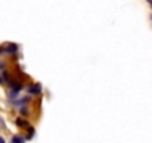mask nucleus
I'll use <instances>...</instances> for the list:
<instances>
[{"label":"nucleus","instance_id":"20e7f679","mask_svg":"<svg viewBox=\"0 0 152 143\" xmlns=\"http://www.w3.org/2000/svg\"><path fill=\"white\" fill-rule=\"evenodd\" d=\"M11 143H26V137L21 134H14L11 137Z\"/></svg>","mask_w":152,"mask_h":143},{"label":"nucleus","instance_id":"2eb2a0df","mask_svg":"<svg viewBox=\"0 0 152 143\" xmlns=\"http://www.w3.org/2000/svg\"><path fill=\"white\" fill-rule=\"evenodd\" d=\"M151 8H152V5H151Z\"/></svg>","mask_w":152,"mask_h":143},{"label":"nucleus","instance_id":"6e6552de","mask_svg":"<svg viewBox=\"0 0 152 143\" xmlns=\"http://www.w3.org/2000/svg\"><path fill=\"white\" fill-rule=\"evenodd\" d=\"M20 109V113L23 115V116H27L28 115V107H27V104H24V106H21V107H18Z\"/></svg>","mask_w":152,"mask_h":143},{"label":"nucleus","instance_id":"f03ea898","mask_svg":"<svg viewBox=\"0 0 152 143\" xmlns=\"http://www.w3.org/2000/svg\"><path fill=\"white\" fill-rule=\"evenodd\" d=\"M20 52V45L18 43H14V42H8L5 43V55H17Z\"/></svg>","mask_w":152,"mask_h":143},{"label":"nucleus","instance_id":"9b49d317","mask_svg":"<svg viewBox=\"0 0 152 143\" xmlns=\"http://www.w3.org/2000/svg\"><path fill=\"white\" fill-rule=\"evenodd\" d=\"M0 85H6V82H5V79H3L2 75H0Z\"/></svg>","mask_w":152,"mask_h":143},{"label":"nucleus","instance_id":"7ed1b4c3","mask_svg":"<svg viewBox=\"0 0 152 143\" xmlns=\"http://www.w3.org/2000/svg\"><path fill=\"white\" fill-rule=\"evenodd\" d=\"M27 93H28V96H40L42 94V85L40 84H31L27 88Z\"/></svg>","mask_w":152,"mask_h":143},{"label":"nucleus","instance_id":"f8f14e48","mask_svg":"<svg viewBox=\"0 0 152 143\" xmlns=\"http://www.w3.org/2000/svg\"><path fill=\"white\" fill-rule=\"evenodd\" d=\"M0 143H6V140H5L3 136H0Z\"/></svg>","mask_w":152,"mask_h":143},{"label":"nucleus","instance_id":"1a4fd4ad","mask_svg":"<svg viewBox=\"0 0 152 143\" xmlns=\"http://www.w3.org/2000/svg\"><path fill=\"white\" fill-rule=\"evenodd\" d=\"M0 55H5V45H0Z\"/></svg>","mask_w":152,"mask_h":143},{"label":"nucleus","instance_id":"9d476101","mask_svg":"<svg viewBox=\"0 0 152 143\" xmlns=\"http://www.w3.org/2000/svg\"><path fill=\"white\" fill-rule=\"evenodd\" d=\"M3 69H6V64H5L2 60H0V70H3Z\"/></svg>","mask_w":152,"mask_h":143},{"label":"nucleus","instance_id":"39448f33","mask_svg":"<svg viewBox=\"0 0 152 143\" xmlns=\"http://www.w3.org/2000/svg\"><path fill=\"white\" fill-rule=\"evenodd\" d=\"M15 124H17L20 128H27V127H28V122H27L24 118H21V116L15 119Z\"/></svg>","mask_w":152,"mask_h":143},{"label":"nucleus","instance_id":"4468645a","mask_svg":"<svg viewBox=\"0 0 152 143\" xmlns=\"http://www.w3.org/2000/svg\"><path fill=\"white\" fill-rule=\"evenodd\" d=\"M149 18H151V21H152V14H151V17H149Z\"/></svg>","mask_w":152,"mask_h":143},{"label":"nucleus","instance_id":"ddd939ff","mask_svg":"<svg viewBox=\"0 0 152 143\" xmlns=\"http://www.w3.org/2000/svg\"><path fill=\"white\" fill-rule=\"evenodd\" d=\"M146 2H148L149 5H152V0H146Z\"/></svg>","mask_w":152,"mask_h":143},{"label":"nucleus","instance_id":"0eeeda50","mask_svg":"<svg viewBox=\"0 0 152 143\" xmlns=\"http://www.w3.org/2000/svg\"><path fill=\"white\" fill-rule=\"evenodd\" d=\"M27 131H28V134L26 136V140H31L33 136H34V131H36V130H34L33 127H27Z\"/></svg>","mask_w":152,"mask_h":143},{"label":"nucleus","instance_id":"f257e3e1","mask_svg":"<svg viewBox=\"0 0 152 143\" xmlns=\"http://www.w3.org/2000/svg\"><path fill=\"white\" fill-rule=\"evenodd\" d=\"M6 85L9 87V90L17 91V93H21V91L24 90V82L20 81V79H17V78H12V76H11V79L6 82Z\"/></svg>","mask_w":152,"mask_h":143},{"label":"nucleus","instance_id":"423d86ee","mask_svg":"<svg viewBox=\"0 0 152 143\" xmlns=\"http://www.w3.org/2000/svg\"><path fill=\"white\" fill-rule=\"evenodd\" d=\"M18 97H20V93H17V91H12V90H9V93H8V98H9L11 101L17 100Z\"/></svg>","mask_w":152,"mask_h":143}]
</instances>
